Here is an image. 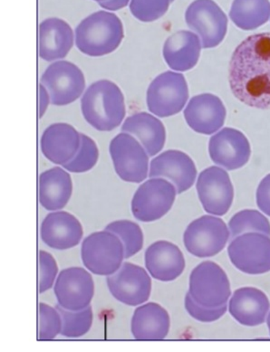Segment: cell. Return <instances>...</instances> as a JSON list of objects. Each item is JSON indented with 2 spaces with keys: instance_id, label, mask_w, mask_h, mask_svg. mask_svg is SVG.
<instances>
[{
  "instance_id": "obj_1",
  "label": "cell",
  "mask_w": 270,
  "mask_h": 352,
  "mask_svg": "<svg viewBox=\"0 0 270 352\" xmlns=\"http://www.w3.org/2000/svg\"><path fill=\"white\" fill-rule=\"evenodd\" d=\"M229 81L241 102L270 109V32L255 34L238 45L229 62Z\"/></svg>"
},
{
  "instance_id": "obj_2",
  "label": "cell",
  "mask_w": 270,
  "mask_h": 352,
  "mask_svg": "<svg viewBox=\"0 0 270 352\" xmlns=\"http://www.w3.org/2000/svg\"><path fill=\"white\" fill-rule=\"evenodd\" d=\"M83 116L99 131H111L125 116V97L114 82L100 80L86 90L81 100Z\"/></svg>"
},
{
  "instance_id": "obj_3",
  "label": "cell",
  "mask_w": 270,
  "mask_h": 352,
  "mask_svg": "<svg viewBox=\"0 0 270 352\" xmlns=\"http://www.w3.org/2000/svg\"><path fill=\"white\" fill-rule=\"evenodd\" d=\"M123 38L120 19L108 11H97L85 18L76 30V44L83 54L103 56L113 53Z\"/></svg>"
},
{
  "instance_id": "obj_4",
  "label": "cell",
  "mask_w": 270,
  "mask_h": 352,
  "mask_svg": "<svg viewBox=\"0 0 270 352\" xmlns=\"http://www.w3.org/2000/svg\"><path fill=\"white\" fill-rule=\"evenodd\" d=\"M198 305L207 308L226 305L231 298V283L225 271L216 263H200L189 276V292Z\"/></svg>"
},
{
  "instance_id": "obj_5",
  "label": "cell",
  "mask_w": 270,
  "mask_h": 352,
  "mask_svg": "<svg viewBox=\"0 0 270 352\" xmlns=\"http://www.w3.org/2000/svg\"><path fill=\"white\" fill-rule=\"evenodd\" d=\"M81 257L91 273L109 276L123 265L125 248L116 234L107 230L96 232L83 241Z\"/></svg>"
},
{
  "instance_id": "obj_6",
  "label": "cell",
  "mask_w": 270,
  "mask_h": 352,
  "mask_svg": "<svg viewBox=\"0 0 270 352\" xmlns=\"http://www.w3.org/2000/svg\"><path fill=\"white\" fill-rule=\"evenodd\" d=\"M231 239L228 226L220 217L206 214L195 219L183 234L185 248L192 256L206 258L217 256Z\"/></svg>"
},
{
  "instance_id": "obj_7",
  "label": "cell",
  "mask_w": 270,
  "mask_h": 352,
  "mask_svg": "<svg viewBox=\"0 0 270 352\" xmlns=\"http://www.w3.org/2000/svg\"><path fill=\"white\" fill-rule=\"evenodd\" d=\"M177 190L163 177H151L140 186L132 200V212L139 221H156L168 213L176 199Z\"/></svg>"
},
{
  "instance_id": "obj_8",
  "label": "cell",
  "mask_w": 270,
  "mask_h": 352,
  "mask_svg": "<svg viewBox=\"0 0 270 352\" xmlns=\"http://www.w3.org/2000/svg\"><path fill=\"white\" fill-rule=\"evenodd\" d=\"M189 98V89L182 74L167 71L151 82L147 90L149 111L160 118L179 113Z\"/></svg>"
},
{
  "instance_id": "obj_9",
  "label": "cell",
  "mask_w": 270,
  "mask_h": 352,
  "mask_svg": "<svg viewBox=\"0 0 270 352\" xmlns=\"http://www.w3.org/2000/svg\"><path fill=\"white\" fill-rule=\"evenodd\" d=\"M231 264L244 274L260 276L270 272V236L246 233L231 240L228 247Z\"/></svg>"
},
{
  "instance_id": "obj_10",
  "label": "cell",
  "mask_w": 270,
  "mask_h": 352,
  "mask_svg": "<svg viewBox=\"0 0 270 352\" xmlns=\"http://www.w3.org/2000/svg\"><path fill=\"white\" fill-rule=\"evenodd\" d=\"M185 20L205 50L218 47L228 31V18L214 0H195L187 8Z\"/></svg>"
},
{
  "instance_id": "obj_11",
  "label": "cell",
  "mask_w": 270,
  "mask_h": 352,
  "mask_svg": "<svg viewBox=\"0 0 270 352\" xmlns=\"http://www.w3.org/2000/svg\"><path fill=\"white\" fill-rule=\"evenodd\" d=\"M109 150L114 170L123 182L140 183L148 177L147 151L131 134L122 133L114 137Z\"/></svg>"
},
{
  "instance_id": "obj_12",
  "label": "cell",
  "mask_w": 270,
  "mask_h": 352,
  "mask_svg": "<svg viewBox=\"0 0 270 352\" xmlns=\"http://www.w3.org/2000/svg\"><path fill=\"white\" fill-rule=\"evenodd\" d=\"M196 188L207 213L217 217L228 213L234 200V188L224 168L212 166L202 171L198 177Z\"/></svg>"
},
{
  "instance_id": "obj_13",
  "label": "cell",
  "mask_w": 270,
  "mask_h": 352,
  "mask_svg": "<svg viewBox=\"0 0 270 352\" xmlns=\"http://www.w3.org/2000/svg\"><path fill=\"white\" fill-rule=\"evenodd\" d=\"M41 84L48 89L51 104L63 106L72 104L81 96L85 80L76 65L59 61L47 68L41 77Z\"/></svg>"
},
{
  "instance_id": "obj_14",
  "label": "cell",
  "mask_w": 270,
  "mask_h": 352,
  "mask_svg": "<svg viewBox=\"0 0 270 352\" xmlns=\"http://www.w3.org/2000/svg\"><path fill=\"white\" fill-rule=\"evenodd\" d=\"M112 296L123 305L137 306L147 302L152 292V280L142 266L123 263L116 273L106 278Z\"/></svg>"
},
{
  "instance_id": "obj_15",
  "label": "cell",
  "mask_w": 270,
  "mask_h": 352,
  "mask_svg": "<svg viewBox=\"0 0 270 352\" xmlns=\"http://www.w3.org/2000/svg\"><path fill=\"white\" fill-rule=\"evenodd\" d=\"M57 302L69 311L83 310L90 305L94 294L93 277L84 268L65 269L54 285Z\"/></svg>"
},
{
  "instance_id": "obj_16",
  "label": "cell",
  "mask_w": 270,
  "mask_h": 352,
  "mask_svg": "<svg viewBox=\"0 0 270 352\" xmlns=\"http://www.w3.org/2000/svg\"><path fill=\"white\" fill-rule=\"evenodd\" d=\"M209 153L215 164L227 170H235L249 162L251 148L249 140L241 131L224 128L209 140Z\"/></svg>"
},
{
  "instance_id": "obj_17",
  "label": "cell",
  "mask_w": 270,
  "mask_h": 352,
  "mask_svg": "<svg viewBox=\"0 0 270 352\" xmlns=\"http://www.w3.org/2000/svg\"><path fill=\"white\" fill-rule=\"evenodd\" d=\"M150 177H163L182 194L194 186L197 177V168L191 157L180 151H165L152 160Z\"/></svg>"
},
{
  "instance_id": "obj_18",
  "label": "cell",
  "mask_w": 270,
  "mask_h": 352,
  "mask_svg": "<svg viewBox=\"0 0 270 352\" xmlns=\"http://www.w3.org/2000/svg\"><path fill=\"white\" fill-rule=\"evenodd\" d=\"M227 111L219 97L211 94L194 96L185 110L187 124L198 133L211 135L225 122Z\"/></svg>"
},
{
  "instance_id": "obj_19",
  "label": "cell",
  "mask_w": 270,
  "mask_h": 352,
  "mask_svg": "<svg viewBox=\"0 0 270 352\" xmlns=\"http://www.w3.org/2000/svg\"><path fill=\"white\" fill-rule=\"evenodd\" d=\"M81 223L68 212L56 211L45 217L40 228V236L48 247L65 250L76 247L83 237Z\"/></svg>"
},
{
  "instance_id": "obj_20",
  "label": "cell",
  "mask_w": 270,
  "mask_h": 352,
  "mask_svg": "<svg viewBox=\"0 0 270 352\" xmlns=\"http://www.w3.org/2000/svg\"><path fill=\"white\" fill-rule=\"evenodd\" d=\"M145 259L152 277L160 282L174 281L185 269L183 252L165 240L155 242L146 249Z\"/></svg>"
},
{
  "instance_id": "obj_21",
  "label": "cell",
  "mask_w": 270,
  "mask_h": 352,
  "mask_svg": "<svg viewBox=\"0 0 270 352\" xmlns=\"http://www.w3.org/2000/svg\"><path fill=\"white\" fill-rule=\"evenodd\" d=\"M270 311L269 297L255 287L237 289L229 302V313L241 325L256 327L265 322Z\"/></svg>"
},
{
  "instance_id": "obj_22",
  "label": "cell",
  "mask_w": 270,
  "mask_h": 352,
  "mask_svg": "<svg viewBox=\"0 0 270 352\" xmlns=\"http://www.w3.org/2000/svg\"><path fill=\"white\" fill-rule=\"evenodd\" d=\"M81 144V134L68 124H52L44 131L41 150L54 164L64 166L76 155Z\"/></svg>"
},
{
  "instance_id": "obj_23",
  "label": "cell",
  "mask_w": 270,
  "mask_h": 352,
  "mask_svg": "<svg viewBox=\"0 0 270 352\" xmlns=\"http://www.w3.org/2000/svg\"><path fill=\"white\" fill-rule=\"evenodd\" d=\"M74 34L64 20L52 18L39 25V56L45 61L65 58L73 47Z\"/></svg>"
},
{
  "instance_id": "obj_24",
  "label": "cell",
  "mask_w": 270,
  "mask_h": 352,
  "mask_svg": "<svg viewBox=\"0 0 270 352\" xmlns=\"http://www.w3.org/2000/svg\"><path fill=\"white\" fill-rule=\"evenodd\" d=\"M202 45L200 36L191 31H178L166 40L163 57L172 70L192 69L199 61Z\"/></svg>"
},
{
  "instance_id": "obj_25",
  "label": "cell",
  "mask_w": 270,
  "mask_h": 352,
  "mask_svg": "<svg viewBox=\"0 0 270 352\" xmlns=\"http://www.w3.org/2000/svg\"><path fill=\"white\" fill-rule=\"evenodd\" d=\"M171 327L168 311L160 305L149 302L138 307L132 318L131 330L138 340L165 339Z\"/></svg>"
},
{
  "instance_id": "obj_26",
  "label": "cell",
  "mask_w": 270,
  "mask_h": 352,
  "mask_svg": "<svg viewBox=\"0 0 270 352\" xmlns=\"http://www.w3.org/2000/svg\"><path fill=\"white\" fill-rule=\"evenodd\" d=\"M73 193L70 175L63 168L54 167L39 177V202L48 211L61 210Z\"/></svg>"
},
{
  "instance_id": "obj_27",
  "label": "cell",
  "mask_w": 270,
  "mask_h": 352,
  "mask_svg": "<svg viewBox=\"0 0 270 352\" xmlns=\"http://www.w3.org/2000/svg\"><path fill=\"white\" fill-rule=\"evenodd\" d=\"M122 131L136 137L149 156L156 155L165 147V125L150 113H139L128 117L123 122Z\"/></svg>"
},
{
  "instance_id": "obj_28",
  "label": "cell",
  "mask_w": 270,
  "mask_h": 352,
  "mask_svg": "<svg viewBox=\"0 0 270 352\" xmlns=\"http://www.w3.org/2000/svg\"><path fill=\"white\" fill-rule=\"evenodd\" d=\"M229 16L240 30H257L270 19V2L269 0H234Z\"/></svg>"
},
{
  "instance_id": "obj_29",
  "label": "cell",
  "mask_w": 270,
  "mask_h": 352,
  "mask_svg": "<svg viewBox=\"0 0 270 352\" xmlns=\"http://www.w3.org/2000/svg\"><path fill=\"white\" fill-rule=\"evenodd\" d=\"M231 239L246 233H261L270 236V222L261 212L244 210L235 214L229 222Z\"/></svg>"
},
{
  "instance_id": "obj_30",
  "label": "cell",
  "mask_w": 270,
  "mask_h": 352,
  "mask_svg": "<svg viewBox=\"0 0 270 352\" xmlns=\"http://www.w3.org/2000/svg\"><path fill=\"white\" fill-rule=\"evenodd\" d=\"M56 309L62 318L61 334L63 336L81 337L90 330L94 319L91 305L80 311H69L59 305H56Z\"/></svg>"
},
{
  "instance_id": "obj_31",
  "label": "cell",
  "mask_w": 270,
  "mask_h": 352,
  "mask_svg": "<svg viewBox=\"0 0 270 352\" xmlns=\"http://www.w3.org/2000/svg\"><path fill=\"white\" fill-rule=\"evenodd\" d=\"M105 230L116 234L125 248L126 259L130 258L142 250L143 234L140 226L131 220H117L106 226Z\"/></svg>"
},
{
  "instance_id": "obj_32",
  "label": "cell",
  "mask_w": 270,
  "mask_h": 352,
  "mask_svg": "<svg viewBox=\"0 0 270 352\" xmlns=\"http://www.w3.org/2000/svg\"><path fill=\"white\" fill-rule=\"evenodd\" d=\"M81 134V144L76 155L67 164L65 170L73 173H84L92 170L98 160L99 151L96 143L90 137Z\"/></svg>"
},
{
  "instance_id": "obj_33",
  "label": "cell",
  "mask_w": 270,
  "mask_h": 352,
  "mask_svg": "<svg viewBox=\"0 0 270 352\" xmlns=\"http://www.w3.org/2000/svg\"><path fill=\"white\" fill-rule=\"evenodd\" d=\"M171 0H132L130 10L135 19L152 22L167 12Z\"/></svg>"
},
{
  "instance_id": "obj_34",
  "label": "cell",
  "mask_w": 270,
  "mask_h": 352,
  "mask_svg": "<svg viewBox=\"0 0 270 352\" xmlns=\"http://www.w3.org/2000/svg\"><path fill=\"white\" fill-rule=\"evenodd\" d=\"M39 340L54 339L62 330V318L59 311L45 303H39Z\"/></svg>"
},
{
  "instance_id": "obj_35",
  "label": "cell",
  "mask_w": 270,
  "mask_h": 352,
  "mask_svg": "<svg viewBox=\"0 0 270 352\" xmlns=\"http://www.w3.org/2000/svg\"><path fill=\"white\" fill-rule=\"evenodd\" d=\"M185 309L194 319L202 322H212L220 320L227 313L228 305H223L219 308L203 307L198 305L188 293L185 296Z\"/></svg>"
},
{
  "instance_id": "obj_36",
  "label": "cell",
  "mask_w": 270,
  "mask_h": 352,
  "mask_svg": "<svg viewBox=\"0 0 270 352\" xmlns=\"http://www.w3.org/2000/svg\"><path fill=\"white\" fill-rule=\"evenodd\" d=\"M57 264L54 257L45 251H39V293H45L53 286L57 276Z\"/></svg>"
},
{
  "instance_id": "obj_37",
  "label": "cell",
  "mask_w": 270,
  "mask_h": 352,
  "mask_svg": "<svg viewBox=\"0 0 270 352\" xmlns=\"http://www.w3.org/2000/svg\"><path fill=\"white\" fill-rule=\"evenodd\" d=\"M256 200L260 210L270 217V174L264 177L258 185Z\"/></svg>"
},
{
  "instance_id": "obj_38",
  "label": "cell",
  "mask_w": 270,
  "mask_h": 352,
  "mask_svg": "<svg viewBox=\"0 0 270 352\" xmlns=\"http://www.w3.org/2000/svg\"><path fill=\"white\" fill-rule=\"evenodd\" d=\"M51 102L48 89L42 84L39 85V117L42 118Z\"/></svg>"
},
{
  "instance_id": "obj_39",
  "label": "cell",
  "mask_w": 270,
  "mask_h": 352,
  "mask_svg": "<svg viewBox=\"0 0 270 352\" xmlns=\"http://www.w3.org/2000/svg\"><path fill=\"white\" fill-rule=\"evenodd\" d=\"M129 2L130 0H105V1L99 2V5L105 10L116 11L125 8Z\"/></svg>"
},
{
  "instance_id": "obj_40",
  "label": "cell",
  "mask_w": 270,
  "mask_h": 352,
  "mask_svg": "<svg viewBox=\"0 0 270 352\" xmlns=\"http://www.w3.org/2000/svg\"><path fill=\"white\" fill-rule=\"evenodd\" d=\"M267 324H268V328H269V335H270V311H269L268 317H267Z\"/></svg>"
},
{
  "instance_id": "obj_41",
  "label": "cell",
  "mask_w": 270,
  "mask_h": 352,
  "mask_svg": "<svg viewBox=\"0 0 270 352\" xmlns=\"http://www.w3.org/2000/svg\"><path fill=\"white\" fill-rule=\"evenodd\" d=\"M94 1H97V2H103V1H105V0H94Z\"/></svg>"
},
{
  "instance_id": "obj_42",
  "label": "cell",
  "mask_w": 270,
  "mask_h": 352,
  "mask_svg": "<svg viewBox=\"0 0 270 352\" xmlns=\"http://www.w3.org/2000/svg\"><path fill=\"white\" fill-rule=\"evenodd\" d=\"M174 0H171V2H174Z\"/></svg>"
}]
</instances>
